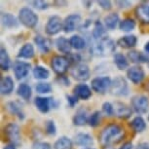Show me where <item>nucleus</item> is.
Wrapping results in <instances>:
<instances>
[{
    "label": "nucleus",
    "mask_w": 149,
    "mask_h": 149,
    "mask_svg": "<svg viewBox=\"0 0 149 149\" xmlns=\"http://www.w3.org/2000/svg\"><path fill=\"white\" fill-rule=\"evenodd\" d=\"M144 51H145V53L149 54V41L146 42L145 45H144Z\"/></svg>",
    "instance_id": "nucleus-52"
},
{
    "label": "nucleus",
    "mask_w": 149,
    "mask_h": 149,
    "mask_svg": "<svg viewBox=\"0 0 149 149\" xmlns=\"http://www.w3.org/2000/svg\"><path fill=\"white\" fill-rule=\"evenodd\" d=\"M97 4L104 11H109L112 8V2L109 1V0H100V1H97Z\"/></svg>",
    "instance_id": "nucleus-44"
},
{
    "label": "nucleus",
    "mask_w": 149,
    "mask_h": 149,
    "mask_svg": "<svg viewBox=\"0 0 149 149\" xmlns=\"http://www.w3.org/2000/svg\"><path fill=\"white\" fill-rule=\"evenodd\" d=\"M111 95H116V97H127L130 93L129 85L127 80L123 76H116L112 80L110 89H109Z\"/></svg>",
    "instance_id": "nucleus-4"
},
{
    "label": "nucleus",
    "mask_w": 149,
    "mask_h": 149,
    "mask_svg": "<svg viewBox=\"0 0 149 149\" xmlns=\"http://www.w3.org/2000/svg\"><path fill=\"white\" fill-rule=\"evenodd\" d=\"M69 42H70V45H71L72 49L78 50V51L85 49L87 46L86 39L84 38L83 36L78 35V34L72 35L71 37L69 38Z\"/></svg>",
    "instance_id": "nucleus-33"
},
{
    "label": "nucleus",
    "mask_w": 149,
    "mask_h": 149,
    "mask_svg": "<svg viewBox=\"0 0 149 149\" xmlns=\"http://www.w3.org/2000/svg\"><path fill=\"white\" fill-rule=\"evenodd\" d=\"M70 65V61L68 57L65 56H61V55H57L54 56L51 60V67L56 74L58 76H63L64 75L68 67Z\"/></svg>",
    "instance_id": "nucleus-5"
},
{
    "label": "nucleus",
    "mask_w": 149,
    "mask_h": 149,
    "mask_svg": "<svg viewBox=\"0 0 149 149\" xmlns=\"http://www.w3.org/2000/svg\"><path fill=\"white\" fill-rule=\"evenodd\" d=\"M29 5L32 8H34L36 10L39 11H44L47 10L49 8V4L46 1H43V0H34V1H30Z\"/></svg>",
    "instance_id": "nucleus-41"
},
{
    "label": "nucleus",
    "mask_w": 149,
    "mask_h": 149,
    "mask_svg": "<svg viewBox=\"0 0 149 149\" xmlns=\"http://www.w3.org/2000/svg\"><path fill=\"white\" fill-rule=\"evenodd\" d=\"M137 44V37L134 34H128L120 37L117 41V45L124 49H131L136 47Z\"/></svg>",
    "instance_id": "nucleus-23"
},
{
    "label": "nucleus",
    "mask_w": 149,
    "mask_h": 149,
    "mask_svg": "<svg viewBox=\"0 0 149 149\" xmlns=\"http://www.w3.org/2000/svg\"><path fill=\"white\" fill-rule=\"evenodd\" d=\"M45 132L49 136H54L57 134V126L53 120H47L45 122Z\"/></svg>",
    "instance_id": "nucleus-40"
},
{
    "label": "nucleus",
    "mask_w": 149,
    "mask_h": 149,
    "mask_svg": "<svg viewBox=\"0 0 149 149\" xmlns=\"http://www.w3.org/2000/svg\"><path fill=\"white\" fill-rule=\"evenodd\" d=\"M57 81H58V83L60 84V85H63L64 87L70 86V80L68 79V77L64 76V75H63V76H58Z\"/></svg>",
    "instance_id": "nucleus-47"
},
{
    "label": "nucleus",
    "mask_w": 149,
    "mask_h": 149,
    "mask_svg": "<svg viewBox=\"0 0 149 149\" xmlns=\"http://www.w3.org/2000/svg\"><path fill=\"white\" fill-rule=\"evenodd\" d=\"M34 43L39 49V51L43 54H47L51 51L52 46H53V42L50 38L44 37L42 35H36L34 37Z\"/></svg>",
    "instance_id": "nucleus-18"
},
{
    "label": "nucleus",
    "mask_w": 149,
    "mask_h": 149,
    "mask_svg": "<svg viewBox=\"0 0 149 149\" xmlns=\"http://www.w3.org/2000/svg\"><path fill=\"white\" fill-rule=\"evenodd\" d=\"M136 149H149V143L148 142H140L136 145Z\"/></svg>",
    "instance_id": "nucleus-49"
},
{
    "label": "nucleus",
    "mask_w": 149,
    "mask_h": 149,
    "mask_svg": "<svg viewBox=\"0 0 149 149\" xmlns=\"http://www.w3.org/2000/svg\"><path fill=\"white\" fill-rule=\"evenodd\" d=\"M32 149H52V146L46 141H36L33 144Z\"/></svg>",
    "instance_id": "nucleus-43"
},
{
    "label": "nucleus",
    "mask_w": 149,
    "mask_h": 149,
    "mask_svg": "<svg viewBox=\"0 0 149 149\" xmlns=\"http://www.w3.org/2000/svg\"><path fill=\"white\" fill-rule=\"evenodd\" d=\"M131 107L136 113L142 115L149 109V98L144 95H136L131 100Z\"/></svg>",
    "instance_id": "nucleus-7"
},
{
    "label": "nucleus",
    "mask_w": 149,
    "mask_h": 149,
    "mask_svg": "<svg viewBox=\"0 0 149 149\" xmlns=\"http://www.w3.org/2000/svg\"><path fill=\"white\" fill-rule=\"evenodd\" d=\"M1 24L2 26L6 29H17L19 24V19H17L13 14L7 13V12H2L1 13Z\"/></svg>",
    "instance_id": "nucleus-20"
},
{
    "label": "nucleus",
    "mask_w": 149,
    "mask_h": 149,
    "mask_svg": "<svg viewBox=\"0 0 149 149\" xmlns=\"http://www.w3.org/2000/svg\"><path fill=\"white\" fill-rule=\"evenodd\" d=\"M127 77L133 84L139 85L145 79V71L140 65H133L128 68Z\"/></svg>",
    "instance_id": "nucleus-13"
},
{
    "label": "nucleus",
    "mask_w": 149,
    "mask_h": 149,
    "mask_svg": "<svg viewBox=\"0 0 149 149\" xmlns=\"http://www.w3.org/2000/svg\"><path fill=\"white\" fill-rule=\"evenodd\" d=\"M102 112L97 110V111L93 112V113L90 115L89 121H88V124H89L90 127L95 128L100 125V122H102Z\"/></svg>",
    "instance_id": "nucleus-38"
},
{
    "label": "nucleus",
    "mask_w": 149,
    "mask_h": 149,
    "mask_svg": "<svg viewBox=\"0 0 149 149\" xmlns=\"http://www.w3.org/2000/svg\"><path fill=\"white\" fill-rule=\"evenodd\" d=\"M70 74H71V76L74 78L75 80L81 81V82H85V81L90 79L91 70H90V67L88 66V64L80 63H77V64H75V65H73V67L71 68V71H70Z\"/></svg>",
    "instance_id": "nucleus-8"
},
{
    "label": "nucleus",
    "mask_w": 149,
    "mask_h": 149,
    "mask_svg": "<svg viewBox=\"0 0 149 149\" xmlns=\"http://www.w3.org/2000/svg\"><path fill=\"white\" fill-rule=\"evenodd\" d=\"M114 64L119 70H126L129 68V60L122 53H116L113 56Z\"/></svg>",
    "instance_id": "nucleus-32"
},
{
    "label": "nucleus",
    "mask_w": 149,
    "mask_h": 149,
    "mask_svg": "<svg viewBox=\"0 0 149 149\" xmlns=\"http://www.w3.org/2000/svg\"><path fill=\"white\" fill-rule=\"evenodd\" d=\"M0 67L3 71H8L11 67V58L4 47L0 49Z\"/></svg>",
    "instance_id": "nucleus-34"
},
{
    "label": "nucleus",
    "mask_w": 149,
    "mask_h": 149,
    "mask_svg": "<svg viewBox=\"0 0 149 149\" xmlns=\"http://www.w3.org/2000/svg\"><path fill=\"white\" fill-rule=\"evenodd\" d=\"M120 18L117 13H110L106 15L103 19V24L105 29L108 30H114L117 26H119Z\"/></svg>",
    "instance_id": "nucleus-25"
},
{
    "label": "nucleus",
    "mask_w": 149,
    "mask_h": 149,
    "mask_svg": "<svg viewBox=\"0 0 149 149\" xmlns=\"http://www.w3.org/2000/svg\"><path fill=\"white\" fill-rule=\"evenodd\" d=\"M102 113H103L105 116L110 117L114 115V106L111 102H105L102 106Z\"/></svg>",
    "instance_id": "nucleus-42"
},
{
    "label": "nucleus",
    "mask_w": 149,
    "mask_h": 149,
    "mask_svg": "<svg viewBox=\"0 0 149 149\" xmlns=\"http://www.w3.org/2000/svg\"><path fill=\"white\" fill-rule=\"evenodd\" d=\"M52 85L48 82H38L35 85V91L40 95H46L52 92Z\"/></svg>",
    "instance_id": "nucleus-39"
},
{
    "label": "nucleus",
    "mask_w": 149,
    "mask_h": 149,
    "mask_svg": "<svg viewBox=\"0 0 149 149\" xmlns=\"http://www.w3.org/2000/svg\"><path fill=\"white\" fill-rule=\"evenodd\" d=\"M116 44L113 39L104 36L100 40L95 41L91 46V54L97 57H107L112 55L116 50Z\"/></svg>",
    "instance_id": "nucleus-2"
},
{
    "label": "nucleus",
    "mask_w": 149,
    "mask_h": 149,
    "mask_svg": "<svg viewBox=\"0 0 149 149\" xmlns=\"http://www.w3.org/2000/svg\"><path fill=\"white\" fill-rule=\"evenodd\" d=\"M35 56L34 46L31 43H26L21 47L18 53V58L24 60H30Z\"/></svg>",
    "instance_id": "nucleus-28"
},
{
    "label": "nucleus",
    "mask_w": 149,
    "mask_h": 149,
    "mask_svg": "<svg viewBox=\"0 0 149 149\" xmlns=\"http://www.w3.org/2000/svg\"><path fill=\"white\" fill-rule=\"evenodd\" d=\"M4 134L11 144L19 146L22 142L21 129L16 123H9L4 128Z\"/></svg>",
    "instance_id": "nucleus-6"
},
{
    "label": "nucleus",
    "mask_w": 149,
    "mask_h": 149,
    "mask_svg": "<svg viewBox=\"0 0 149 149\" xmlns=\"http://www.w3.org/2000/svg\"><path fill=\"white\" fill-rule=\"evenodd\" d=\"M115 4H116L117 7L120 8V9H127V8H130L132 6V2L128 1V0H120V1H116Z\"/></svg>",
    "instance_id": "nucleus-46"
},
{
    "label": "nucleus",
    "mask_w": 149,
    "mask_h": 149,
    "mask_svg": "<svg viewBox=\"0 0 149 149\" xmlns=\"http://www.w3.org/2000/svg\"><path fill=\"white\" fill-rule=\"evenodd\" d=\"M32 74L37 80H46L50 77V71L42 65H36L32 70Z\"/></svg>",
    "instance_id": "nucleus-36"
},
{
    "label": "nucleus",
    "mask_w": 149,
    "mask_h": 149,
    "mask_svg": "<svg viewBox=\"0 0 149 149\" xmlns=\"http://www.w3.org/2000/svg\"><path fill=\"white\" fill-rule=\"evenodd\" d=\"M82 17L79 14H70L63 19V31L65 33H71L76 29H80Z\"/></svg>",
    "instance_id": "nucleus-11"
},
{
    "label": "nucleus",
    "mask_w": 149,
    "mask_h": 149,
    "mask_svg": "<svg viewBox=\"0 0 149 149\" xmlns=\"http://www.w3.org/2000/svg\"><path fill=\"white\" fill-rule=\"evenodd\" d=\"M63 30V21L58 16H52L47 21L45 26V32L47 35L53 36Z\"/></svg>",
    "instance_id": "nucleus-10"
},
{
    "label": "nucleus",
    "mask_w": 149,
    "mask_h": 149,
    "mask_svg": "<svg viewBox=\"0 0 149 149\" xmlns=\"http://www.w3.org/2000/svg\"><path fill=\"white\" fill-rule=\"evenodd\" d=\"M112 80L109 76H102V77H95L92 80L91 88L94 92L97 94H105L106 92L109 91L111 86Z\"/></svg>",
    "instance_id": "nucleus-9"
},
{
    "label": "nucleus",
    "mask_w": 149,
    "mask_h": 149,
    "mask_svg": "<svg viewBox=\"0 0 149 149\" xmlns=\"http://www.w3.org/2000/svg\"><path fill=\"white\" fill-rule=\"evenodd\" d=\"M55 45H56V47H57L58 52L63 53V54L67 55V56H69L71 54L72 47H71V45H70V42L68 39H66L65 37H63V36H61V37L56 39Z\"/></svg>",
    "instance_id": "nucleus-26"
},
{
    "label": "nucleus",
    "mask_w": 149,
    "mask_h": 149,
    "mask_svg": "<svg viewBox=\"0 0 149 149\" xmlns=\"http://www.w3.org/2000/svg\"><path fill=\"white\" fill-rule=\"evenodd\" d=\"M54 98L48 97H36L34 98V105L41 113H48L51 107H53Z\"/></svg>",
    "instance_id": "nucleus-15"
},
{
    "label": "nucleus",
    "mask_w": 149,
    "mask_h": 149,
    "mask_svg": "<svg viewBox=\"0 0 149 149\" xmlns=\"http://www.w3.org/2000/svg\"><path fill=\"white\" fill-rule=\"evenodd\" d=\"M15 89V83L11 76L1 77L0 81V92L3 95H9L13 93Z\"/></svg>",
    "instance_id": "nucleus-21"
},
{
    "label": "nucleus",
    "mask_w": 149,
    "mask_h": 149,
    "mask_svg": "<svg viewBox=\"0 0 149 149\" xmlns=\"http://www.w3.org/2000/svg\"><path fill=\"white\" fill-rule=\"evenodd\" d=\"M130 127L133 129L134 132L137 134H141L146 130L147 126H146L145 120L141 116H136L130 122Z\"/></svg>",
    "instance_id": "nucleus-30"
},
{
    "label": "nucleus",
    "mask_w": 149,
    "mask_h": 149,
    "mask_svg": "<svg viewBox=\"0 0 149 149\" xmlns=\"http://www.w3.org/2000/svg\"><path fill=\"white\" fill-rule=\"evenodd\" d=\"M127 58L132 63H136V65H139V64H141V63H148V61H149V58L144 53H142L140 51H136V50H132V51L128 52Z\"/></svg>",
    "instance_id": "nucleus-22"
},
{
    "label": "nucleus",
    "mask_w": 149,
    "mask_h": 149,
    "mask_svg": "<svg viewBox=\"0 0 149 149\" xmlns=\"http://www.w3.org/2000/svg\"><path fill=\"white\" fill-rule=\"evenodd\" d=\"M136 22L134 19L132 18H126L123 19L119 24V29L124 32H131L136 29Z\"/></svg>",
    "instance_id": "nucleus-37"
},
{
    "label": "nucleus",
    "mask_w": 149,
    "mask_h": 149,
    "mask_svg": "<svg viewBox=\"0 0 149 149\" xmlns=\"http://www.w3.org/2000/svg\"><path fill=\"white\" fill-rule=\"evenodd\" d=\"M78 100H79V98L74 95H66L67 103H68V105L70 107H74V106L78 103Z\"/></svg>",
    "instance_id": "nucleus-45"
},
{
    "label": "nucleus",
    "mask_w": 149,
    "mask_h": 149,
    "mask_svg": "<svg viewBox=\"0 0 149 149\" xmlns=\"http://www.w3.org/2000/svg\"><path fill=\"white\" fill-rule=\"evenodd\" d=\"M136 16L140 22L149 24V0L142 1L136 8Z\"/></svg>",
    "instance_id": "nucleus-16"
},
{
    "label": "nucleus",
    "mask_w": 149,
    "mask_h": 149,
    "mask_svg": "<svg viewBox=\"0 0 149 149\" xmlns=\"http://www.w3.org/2000/svg\"><path fill=\"white\" fill-rule=\"evenodd\" d=\"M147 65H148V68H149V61H148V63H147Z\"/></svg>",
    "instance_id": "nucleus-54"
},
{
    "label": "nucleus",
    "mask_w": 149,
    "mask_h": 149,
    "mask_svg": "<svg viewBox=\"0 0 149 149\" xmlns=\"http://www.w3.org/2000/svg\"><path fill=\"white\" fill-rule=\"evenodd\" d=\"M148 121H149V115H148Z\"/></svg>",
    "instance_id": "nucleus-55"
},
{
    "label": "nucleus",
    "mask_w": 149,
    "mask_h": 149,
    "mask_svg": "<svg viewBox=\"0 0 149 149\" xmlns=\"http://www.w3.org/2000/svg\"><path fill=\"white\" fill-rule=\"evenodd\" d=\"M6 109L10 114L15 115L19 120H24L26 118L24 111H22V105L19 102H9L6 103Z\"/></svg>",
    "instance_id": "nucleus-27"
},
{
    "label": "nucleus",
    "mask_w": 149,
    "mask_h": 149,
    "mask_svg": "<svg viewBox=\"0 0 149 149\" xmlns=\"http://www.w3.org/2000/svg\"><path fill=\"white\" fill-rule=\"evenodd\" d=\"M114 106V116H116L119 119H128L132 116L133 113V109L127 105L126 103L121 102H115L113 103Z\"/></svg>",
    "instance_id": "nucleus-14"
},
{
    "label": "nucleus",
    "mask_w": 149,
    "mask_h": 149,
    "mask_svg": "<svg viewBox=\"0 0 149 149\" xmlns=\"http://www.w3.org/2000/svg\"><path fill=\"white\" fill-rule=\"evenodd\" d=\"M3 149H17V146L14 145V144H11V143H9V144L5 146Z\"/></svg>",
    "instance_id": "nucleus-51"
},
{
    "label": "nucleus",
    "mask_w": 149,
    "mask_h": 149,
    "mask_svg": "<svg viewBox=\"0 0 149 149\" xmlns=\"http://www.w3.org/2000/svg\"><path fill=\"white\" fill-rule=\"evenodd\" d=\"M54 149H73V141L67 136H61L55 141Z\"/></svg>",
    "instance_id": "nucleus-35"
},
{
    "label": "nucleus",
    "mask_w": 149,
    "mask_h": 149,
    "mask_svg": "<svg viewBox=\"0 0 149 149\" xmlns=\"http://www.w3.org/2000/svg\"><path fill=\"white\" fill-rule=\"evenodd\" d=\"M92 4H93V2H91V1H83V5L86 8H88V9H89V8H91Z\"/></svg>",
    "instance_id": "nucleus-50"
},
{
    "label": "nucleus",
    "mask_w": 149,
    "mask_h": 149,
    "mask_svg": "<svg viewBox=\"0 0 149 149\" xmlns=\"http://www.w3.org/2000/svg\"><path fill=\"white\" fill-rule=\"evenodd\" d=\"M105 26L102 22L95 21L94 24V27L92 30V37L94 38L95 41H98L102 38L104 37L105 34Z\"/></svg>",
    "instance_id": "nucleus-29"
},
{
    "label": "nucleus",
    "mask_w": 149,
    "mask_h": 149,
    "mask_svg": "<svg viewBox=\"0 0 149 149\" xmlns=\"http://www.w3.org/2000/svg\"><path fill=\"white\" fill-rule=\"evenodd\" d=\"M17 95L24 100H29L32 97V89L29 84L22 83L17 89Z\"/></svg>",
    "instance_id": "nucleus-31"
},
{
    "label": "nucleus",
    "mask_w": 149,
    "mask_h": 149,
    "mask_svg": "<svg viewBox=\"0 0 149 149\" xmlns=\"http://www.w3.org/2000/svg\"><path fill=\"white\" fill-rule=\"evenodd\" d=\"M38 16L32 9L24 7L19 11V21L27 29H34L38 24Z\"/></svg>",
    "instance_id": "nucleus-3"
},
{
    "label": "nucleus",
    "mask_w": 149,
    "mask_h": 149,
    "mask_svg": "<svg viewBox=\"0 0 149 149\" xmlns=\"http://www.w3.org/2000/svg\"><path fill=\"white\" fill-rule=\"evenodd\" d=\"M118 149H134V145H133V143H132L131 141H127V142L124 143V144Z\"/></svg>",
    "instance_id": "nucleus-48"
},
{
    "label": "nucleus",
    "mask_w": 149,
    "mask_h": 149,
    "mask_svg": "<svg viewBox=\"0 0 149 149\" xmlns=\"http://www.w3.org/2000/svg\"><path fill=\"white\" fill-rule=\"evenodd\" d=\"M126 131L122 126L111 123L106 125L98 136V141L102 147H110L118 144L124 139Z\"/></svg>",
    "instance_id": "nucleus-1"
},
{
    "label": "nucleus",
    "mask_w": 149,
    "mask_h": 149,
    "mask_svg": "<svg viewBox=\"0 0 149 149\" xmlns=\"http://www.w3.org/2000/svg\"><path fill=\"white\" fill-rule=\"evenodd\" d=\"M74 143L77 146H81V147L84 148H90L94 144V139L90 134L78 133L74 136Z\"/></svg>",
    "instance_id": "nucleus-19"
},
{
    "label": "nucleus",
    "mask_w": 149,
    "mask_h": 149,
    "mask_svg": "<svg viewBox=\"0 0 149 149\" xmlns=\"http://www.w3.org/2000/svg\"><path fill=\"white\" fill-rule=\"evenodd\" d=\"M13 71L17 80H22L29 74L31 64L24 61H15L13 63Z\"/></svg>",
    "instance_id": "nucleus-12"
},
{
    "label": "nucleus",
    "mask_w": 149,
    "mask_h": 149,
    "mask_svg": "<svg viewBox=\"0 0 149 149\" xmlns=\"http://www.w3.org/2000/svg\"><path fill=\"white\" fill-rule=\"evenodd\" d=\"M89 114L88 111L84 108H79L76 111V113L72 118V122L77 127H83L85 126L89 121Z\"/></svg>",
    "instance_id": "nucleus-24"
},
{
    "label": "nucleus",
    "mask_w": 149,
    "mask_h": 149,
    "mask_svg": "<svg viewBox=\"0 0 149 149\" xmlns=\"http://www.w3.org/2000/svg\"><path fill=\"white\" fill-rule=\"evenodd\" d=\"M85 149H94V148H91V147H90V148H85Z\"/></svg>",
    "instance_id": "nucleus-53"
},
{
    "label": "nucleus",
    "mask_w": 149,
    "mask_h": 149,
    "mask_svg": "<svg viewBox=\"0 0 149 149\" xmlns=\"http://www.w3.org/2000/svg\"><path fill=\"white\" fill-rule=\"evenodd\" d=\"M92 88L87 85L85 83L77 84L73 89V95H76L79 100H88L90 97H92Z\"/></svg>",
    "instance_id": "nucleus-17"
}]
</instances>
